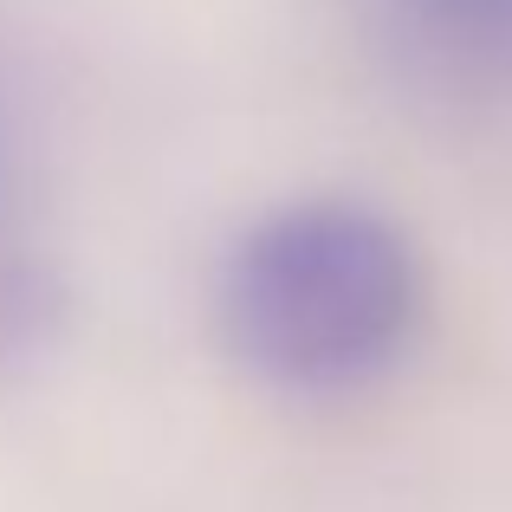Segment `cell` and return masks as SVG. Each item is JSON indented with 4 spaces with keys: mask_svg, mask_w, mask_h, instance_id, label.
<instances>
[{
    "mask_svg": "<svg viewBox=\"0 0 512 512\" xmlns=\"http://www.w3.org/2000/svg\"><path fill=\"white\" fill-rule=\"evenodd\" d=\"M422 325V260L363 201H292L227 247L221 331L247 370L286 389H357Z\"/></svg>",
    "mask_w": 512,
    "mask_h": 512,
    "instance_id": "obj_1",
    "label": "cell"
},
{
    "mask_svg": "<svg viewBox=\"0 0 512 512\" xmlns=\"http://www.w3.org/2000/svg\"><path fill=\"white\" fill-rule=\"evenodd\" d=\"M389 78L441 104H512V0H357Z\"/></svg>",
    "mask_w": 512,
    "mask_h": 512,
    "instance_id": "obj_2",
    "label": "cell"
},
{
    "mask_svg": "<svg viewBox=\"0 0 512 512\" xmlns=\"http://www.w3.org/2000/svg\"><path fill=\"white\" fill-rule=\"evenodd\" d=\"M46 312H52L46 279H39L33 266H7L0 260V357H20V350L39 338Z\"/></svg>",
    "mask_w": 512,
    "mask_h": 512,
    "instance_id": "obj_3",
    "label": "cell"
}]
</instances>
